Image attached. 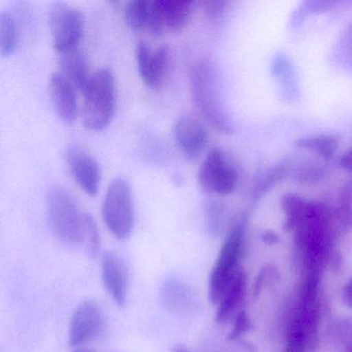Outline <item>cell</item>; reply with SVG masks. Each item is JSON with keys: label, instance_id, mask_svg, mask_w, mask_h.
I'll return each mask as SVG.
<instances>
[{"label": "cell", "instance_id": "cell-33", "mask_svg": "<svg viewBox=\"0 0 352 352\" xmlns=\"http://www.w3.org/2000/svg\"><path fill=\"white\" fill-rule=\"evenodd\" d=\"M342 296H343V300L346 306L352 309V277H350L344 285L343 290H342Z\"/></svg>", "mask_w": 352, "mask_h": 352}, {"label": "cell", "instance_id": "cell-12", "mask_svg": "<svg viewBox=\"0 0 352 352\" xmlns=\"http://www.w3.org/2000/svg\"><path fill=\"white\" fill-rule=\"evenodd\" d=\"M102 278L107 294L117 306H125L129 296V273L126 263L116 253L106 252L102 256Z\"/></svg>", "mask_w": 352, "mask_h": 352}, {"label": "cell", "instance_id": "cell-10", "mask_svg": "<svg viewBox=\"0 0 352 352\" xmlns=\"http://www.w3.org/2000/svg\"><path fill=\"white\" fill-rule=\"evenodd\" d=\"M138 71L144 84L150 89L162 87L170 69V53L168 46L152 50L146 42H140L135 49Z\"/></svg>", "mask_w": 352, "mask_h": 352}, {"label": "cell", "instance_id": "cell-14", "mask_svg": "<svg viewBox=\"0 0 352 352\" xmlns=\"http://www.w3.org/2000/svg\"><path fill=\"white\" fill-rule=\"evenodd\" d=\"M125 22L131 30L145 32L151 36H162L164 26L155 1L133 0L124 10Z\"/></svg>", "mask_w": 352, "mask_h": 352}, {"label": "cell", "instance_id": "cell-31", "mask_svg": "<svg viewBox=\"0 0 352 352\" xmlns=\"http://www.w3.org/2000/svg\"><path fill=\"white\" fill-rule=\"evenodd\" d=\"M206 6H207L206 11L210 18H217L218 16L221 15L224 9V3H208Z\"/></svg>", "mask_w": 352, "mask_h": 352}, {"label": "cell", "instance_id": "cell-8", "mask_svg": "<svg viewBox=\"0 0 352 352\" xmlns=\"http://www.w3.org/2000/svg\"><path fill=\"white\" fill-rule=\"evenodd\" d=\"M53 46L57 53L79 47L83 36V16L65 3H53L49 13Z\"/></svg>", "mask_w": 352, "mask_h": 352}, {"label": "cell", "instance_id": "cell-37", "mask_svg": "<svg viewBox=\"0 0 352 352\" xmlns=\"http://www.w3.org/2000/svg\"><path fill=\"white\" fill-rule=\"evenodd\" d=\"M341 352H352V350H343V351Z\"/></svg>", "mask_w": 352, "mask_h": 352}, {"label": "cell", "instance_id": "cell-4", "mask_svg": "<svg viewBox=\"0 0 352 352\" xmlns=\"http://www.w3.org/2000/svg\"><path fill=\"white\" fill-rule=\"evenodd\" d=\"M82 122L89 131H102L110 125L116 109V83L109 69H100L91 76L83 92Z\"/></svg>", "mask_w": 352, "mask_h": 352}, {"label": "cell", "instance_id": "cell-7", "mask_svg": "<svg viewBox=\"0 0 352 352\" xmlns=\"http://www.w3.org/2000/svg\"><path fill=\"white\" fill-rule=\"evenodd\" d=\"M199 186L210 195H232L239 184V173L221 149L214 148L206 156L197 175Z\"/></svg>", "mask_w": 352, "mask_h": 352}, {"label": "cell", "instance_id": "cell-35", "mask_svg": "<svg viewBox=\"0 0 352 352\" xmlns=\"http://www.w3.org/2000/svg\"><path fill=\"white\" fill-rule=\"evenodd\" d=\"M172 352H191L186 346L178 345L173 348Z\"/></svg>", "mask_w": 352, "mask_h": 352}, {"label": "cell", "instance_id": "cell-1", "mask_svg": "<svg viewBox=\"0 0 352 352\" xmlns=\"http://www.w3.org/2000/svg\"><path fill=\"white\" fill-rule=\"evenodd\" d=\"M292 232L302 274L323 273L337 255L333 240L338 232L331 210L323 204L309 201L304 215Z\"/></svg>", "mask_w": 352, "mask_h": 352}, {"label": "cell", "instance_id": "cell-17", "mask_svg": "<svg viewBox=\"0 0 352 352\" xmlns=\"http://www.w3.org/2000/svg\"><path fill=\"white\" fill-rule=\"evenodd\" d=\"M60 73L73 84L78 91L83 94L89 83L91 76L85 54L77 48L58 53Z\"/></svg>", "mask_w": 352, "mask_h": 352}, {"label": "cell", "instance_id": "cell-28", "mask_svg": "<svg viewBox=\"0 0 352 352\" xmlns=\"http://www.w3.org/2000/svg\"><path fill=\"white\" fill-rule=\"evenodd\" d=\"M252 329V322H251L250 317L247 314L246 311L242 310L236 313L234 317V325H232V331L228 335V340L234 341L242 337L245 333H248Z\"/></svg>", "mask_w": 352, "mask_h": 352}, {"label": "cell", "instance_id": "cell-11", "mask_svg": "<svg viewBox=\"0 0 352 352\" xmlns=\"http://www.w3.org/2000/svg\"><path fill=\"white\" fill-rule=\"evenodd\" d=\"M65 158L69 172L80 188L90 197L96 195L102 181V170L96 158L85 148L77 144L67 148Z\"/></svg>", "mask_w": 352, "mask_h": 352}, {"label": "cell", "instance_id": "cell-16", "mask_svg": "<svg viewBox=\"0 0 352 352\" xmlns=\"http://www.w3.org/2000/svg\"><path fill=\"white\" fill-rule=\"evenodd\" d=\"M160 296L164 308L176 314H192L199 309L197 292L181 280L173 278L166 280L160 288Z\"/></svg>", "mask_w": 352, "mask_h": 352}, {"label": "cell", "instance_id": "cell-2", "mask_svg": "<svg viewBox=\"0 0 352 352\" xmlns=\"http://www.w3.org/2000/svg\"><path fill=\"white\" fill-rule=\"evenodd\" d=\"M215 65L201 60L193 67L190 75L191 98L199 114L216 131L232 133L234 126L220 94Z\"/></svg>", "mask_w": 352, "mask_h": 352}, {"label": "cell", "instance_id": "cell-24", "mask_svg": "<svg viewBox=\"0 0 352 352\" xmlns=\"http://www.w3.org/2000/svg\"><path fill=\"white\" fill-rule=\"evenodd\" d=\"M308 205L309 201L294 193H287L282 197L281 208L285 215L284 230L286 232H292L294 230L296 224L304 215Z\"/></svg>", "mask_w": 352, "mask_h": 352}, {"label": "cell", "instance_id": "cell-5", "mask_svg": "<svg viewBox=\"0 0 352 352\" xmlns=\"http://www.w3.org/2000/svg\"><path fill=\"white\" fill-rule=\"evenodd\" d=\"M51 228L57 239L69 246L83 244L85 214L63 187L54 186L47 197Z\"/></svg>", "mask_w": 352, "mask_h": 352}, {"label": "cell", "instance_id": "cell-26", "mask_svg": "<svg viewBox=\"0 0 352 352\" xmlns=\"http://www.w3.org/2000/svg\"><path fill=\"white\" fill-rule=\"evenodd\" d=\"M206 226L208 232L213 236L223 234L228 223V210L223 204L218 201H209L206 203Z\"/></svg>", "mask_w": 352, "mask_h": 352}, {"label": "cell", "instance_id": "cell-30", "mask_svg": "<svg viewBox=\"0 0 352 352\" xmlns=\"http://www.w3.org/2000/svg\"><path fill=\"white\" fill-rule=\"evenodd\" d=\"M283 352H315V350L306 341L288 338L285 339Z\"/></svg>", "mask_w": 352, "mask_h": 352}, {"label": "cell", "instance_id": "cell-27", "mask_svg": "<svg viewBox=\"0 0 352 352\" xmlns=\"http://www.w3.org/2000/svg\"><path fill=\"white\" fill-rule=\"evenodd\" d=\"M83 244L85 245L86 252L89 257L96 258L100 248V236L96 222L89 214H85Z\"/></svg>", "mask_w": 352, "mask_h": 352}, {"label": "cell", "instance_id": "cell-36", "mask_svg": "<svg viewBox=\"0 0 352 352\" xmlns=\"http://www.w3.org/2000/svg\"><path fill=\"white\" fill-rule=\"evenodd\" d=\"M74 352H94V351H91V350H89V349H78V350H75V351Z\"/></svg>", "mask_w": 352, "mask_h": 352}, {"label": "cell", "instance_id": "cell-19", "mask_svg": "<svg viewBox=\"0 0 352 352\" xmlns=\"http://www.w3.org/2000/svg\"><path fill=\"white\" fill-rule=\"evenodd\" d=\"M164 30L177 32L188 24L195 3L186 0H156Z\"/></svg>", "mask_w": 352, "mask_h": 352}, {"label": "cell", "instance_id": "cell-18", "mask_svg": "<svg viewBox=\"0 0 352 352\" xmlns=\"http://www.w3.org/2000/svg\"><path fill=\"white\" fill-rule=\"evenodd\" d=\"M247 292V276L244 270L241 269L232 278L228 287L224 290L217 304L215 320L224 323L236 314V311L242 304Z\"/></svg>", "mask_w": 352, "mask_h": 352}, {"label": "cell", "instance_id": "cell-3", "mask_svg": "<svg viewBox=\"0 0 352 352\" xmlns=\"http://www.w3.org/2000/svg\"><path fill=\"white\" fill-rule=\"evenodd\" d=\"M247 218L245 216L234 220L228 228L219 254L210 274L209 300L213 305L218 304L224 290L241 270L240 263L244 254Z\"/></svg>", "mask_w": 352, "mask_h": 352}, {"label": "cell", "instance_id": "cell-21", "mask_svg": "<svg viewBox=\"0 0 352 352\" xmlns=\"http://www.w3.org/2000/svg\"><path fill=\"white\" fill-rule=\"evenodd\" d=\"M340 139L336 135H319L300 138L294 146L300 149L313 152L324 160H333L339 148Z\"/></svg>", "mask_w": 352, "mask_h": 352}, {"label": "cell", "instance_id": "cell-6", "mask_svg": "<svg viewBox=\"0 0 352 352\" xmlns=\"http://www.w3.org/2000/svg\"><path fill=\"white\" fill-rule=\"evenodd\" d=\"M102 218L110 232L119 240L131 236L135 226V208L129 182L116 178L109 185L102 203Z\"/></svg>", "mask_w": 352, "mask_h": 352}, {"label": "cell", "instance_id": "cell-13", "mask_svg": "<svg viewBox=\"0 0 352 352\" xmlns=\"http://www.w3.org/2000/svg\"><path fill=\"white\" fill-rule=\"evenodd\" d=\"M174 138L183 155L195 160L207 147L209 135L201 121L192 116H182L175 123Z\"/></svg>", "mask_w": 352, "mask_h": 352}, {"label": "cell", "instance_id": "cell-32", "mask_svg": "<svg viewBox=\"0 0 352 352\" xmlns=\"http://www.w3.org/2000/svg\"><path fill=\"white\" fill-rule=\"evenodd\" d=\"M340 166L346 172L352 173V146L340 158Z\"/></svg>", "mask_w": 352, "mask_h": 352}, {"label": "cell", "instance_id": "cell-29", "mask_svg": "<svg viewBox=\"0 0 352 352\" xmlns=\"http://www.w3.org/2000/svg\"><path fill=\"white\" fill-rule=\"evenodd\" d=\"M278 278H279V273H278V270H276V267H271V265L263 267L259 275L257 276L256 280H255L254 289H253L255 296L261 294V290L270 284L277 281Z\"/></svg>", "mask_w": 352, "mask_h": 352}, {"label": "cell", "instance_id": "cell-20", "mask_svg": "<svg viewBox=\"0 0 352 352\" xmlns=\"http://www.w3.org/2000/svg\"><path fill=\"white\" fill-rule=\"evenodd\" d=\"M279 166L283 179L290 178L300 183L318 182L325 175L322 166L311 160H287Z\"/></svg>", "mask_w": 352, "mask_h": 352}, {"label": "cell", "instance_id": "cell-25", "mask_svg": "<svg viewBox=\"0 0 352 352\" xmlns=\"http://www.w3.org/2000/svg\"><path fill=\"white\" fill-rule=\"evenodd\" d=\"M327 338L333 345L343 350H352V318L341 317L329 323Z\"/></svg>", "mask_w": 352, "mask_h": 352}, {"label": "cell", "instance_id": "cell-34", "mask_svg": "<svg viewBox=\"0 0 352 352\" xmlns=\"http://www.w3.org/2000/svg\"><path fill=\"white\" fill-rule=\"evenodd\" d=\"M263 240L267 244L273 245L278 242L279 238H278V234H276L275 232H272V230H267V232L263 234Z\"/></svg>", "mask_w": 352, "mask_h": 352}, {"label": "cell", "instance_id": "cell-23", "mask_svg": "<svg viewBox=\"0 0 352 352\" xmlns=\"http://www.w3.org/2000/svg\"><path fill=\"white\" fill-rule=\"evenodd\" d=\"M18 46V28L13 16L7 12L0 14V53L11 57Z\"/></svg>", "mask_w": 352, "mask_h": 352}, {"label": "cell", "instance_id": "cell-9", "mask_svg": "<svg viewBox=\"0 0 352 352\" xmlns=\"http://www.w3.org/2000/svg\"><path fill=\"white\" fill-rule=\"evenodd\" d=\"M104 310L94 300H85L76 308L69 323V343L79 347L96 339L104 329Z\"/></svg>", "mask_w": 352, "mask_h": 352}, {"label": "cell", "instance_id": "cell-22", "mask_svg": "<svg viewBox=\"0 0 352 352\" xmlns=\"http://www.w3.org/2000/svg\"><path fill=\"white\" fill-rule=\"evenodd\" d=\"M331 214L338 232H347L352 228V179L342 189L339 203L331 210Z\"/></svg>", "mask_w": 352, "mask_h": 352}, {"label": "cell", "instance_id": "cell-15", "mask_svg": "<svg viewBox=\"0 0 352 352\" xmlns=\"http://www.w3.org/2000/svg\"><path fill=\"white\" fill-rule=\"evenodd\" d=\"M73 84L61 73H53L49 81V94L57 116L71 124L78 117L77 96Z\"/></svg>", "mask_w": 352, "mask_h": 352}]
</instances>
